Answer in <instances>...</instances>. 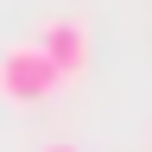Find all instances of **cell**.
<instances>
[{
	"label": "cell",
	"mask_w": 152,
	"mask_h": 152,
	"mask_svg": "<svg viewBox=\"0 0 152 152\" xmlns=\"http://www.w3.org/2000/svg\"><path fill=\"white\" fill-rule=\"evenodd\" d=\"M57 89H64V76H57V64H51L38 45H13L7 57H0V102L38 108V102H51Z\"/></svg>",
	"instance_id": "1"
},
{
	"label": "cell",
	"mask_w": 152,
	"mask_h": 152,
	"mask_svg": "<svg viewBox=\"0 0 152 152\" xmlns=\"http://www.w3.org/2000/svg\"><path fill=\"white\" fill-rule=\"evenodd\" d=\"M32 45L57 64V76H64V83H83V76H89V26H83V19H64V13L45 19Z\"/></svg>",
	"instance_id": "2"
},
{
	"label": "cell",
	"mask_w": 152,
	"mask_h": 152,
	"mask_svg": "<svg viewBox=\"0 0 152 152\" xmlns=\"http://www.w3.org/2000/svg\"><path fill=\"white\" fill-rule=\"evenodd\" d=\"M45 152H83V146H64V140H57V146H45Z\"/></svg>",
	"instance_id": "3"
}]
</instances>
